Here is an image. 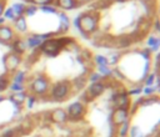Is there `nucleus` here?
Segmentation results:
<instances>
[{"label": "nucleus", "instance_id": "1", "mask_svg": "<svg viewBox=\"0 0 160 137\" xmlns=\"http://www.w3.org/2000/svg\"><path fill=\"white\" fill-rule=\"evenodd\" d=\"M99 21H100V15L96 11H86L84 14H80L79 15V31L82 35L89 36L98 30Z\"/></svg>", "mask_w": 160, "mask_h": 137}, {"label": "nucleus", "instance_id": "2", "mask_svg": "<svg viewBox=\"0 0 160 137\" xmlns=\"http://www.w3.org/2000/svg\"><path fill=\"white\" fill-rule=\"evenodd\" d=\"M71 42H72V40L69 37H51V39L45 40L39 49L44 55L54 57V56L59 55L61 49H64L68 44H71Z\"/></svg>", "mask_w": 160, "mask_h": 137}, {"label": "nucleus", "instance_id": "3", "mask_svg": "<svg viewBox=\"0 0 160 137\" xmlns=\"http://www.w3.org/2000/svg\"><path fill=\"white\" fill-rule=\"evenodd\" d=\"M30 90L34 96H45L50 90V80L46 75L40 73L32 78L30 83Z\"/></svg>", "mask_w": 160, "mask_h": 137}, {"label": "nucleus", "instance_id": "4", "mask_svg": "<svg viewBox=\"0 0 160 137\" xmlns=\"http://www.w3.org/2000/svg\"><path fill=\"white\" fill-rule=\"evenodd\" d=\"M71 92V82L69 81H59L51 86L50 97L55 101H65Z\"/></svg>", "mask_w": 160, "mask_h": 137}, {"label": "nucleus", "instance_id": "5", "mask_svg": "<svg viewBox=\"0 0 160 137\" xmlns=\"http://www.w3.org/2000/svg\"><path fill=\"white\" fill-rule=\"evenodd\" d=\"M21 62H22V59H21L20 55H18L12 51L5 54L4 57H2V65H4V68H5V73L11 75L15 71H18Z\"/></svg>", "mask_w": 160, "mask_h": 137}, {"label": "nucleus", "instance_id": "6", "mask_svg": "<svg viewBox=\"0 0 160 137\" xmlns=\"http://www.w3.org/2000/svg\"><path fill=\"white\" fill-rule=\"evenodd\" d=\"M65 111L68 115V120L79 121L81 118H84V116L86 115L88 107H86V103H84L81 101H75V102L70 103Z\"/></svg>", "mask_w": 160, "mask_h": 137}, {"label": "nucleus", "instance_id": "7", "mask_svg": "<svg viewBox=\"0 0 160 137\" xmlns=\"http://www.w3.org/2000/svg\"><path fill=\"white\" fill-rule=\"evenodd\" d=\"M104 91H105V85H104V82H101V81H100V82H92V83H90V86H89L88 90L85 91L81 102L85 103L86 100L96 98V97L101 96V95L104 93Z\"/></svg>", "mask_w": 160, "mask_h": 137}, {"label": "nucleus", "instance_id": "8", "mask_svg": "<svg viewBox=\"0 0 160 137\" xmlns=\"http://www.w3.org/2000/svg\"><path fill=\"white\" fill-rule=\"evenodd\" d=\"M129 110L128 108H120V107H115L110 115V121L111 125L114 127H119L121 123H124L125 121L129 120Z\"/></svg>", "mask_w": 160, "mask_h": 137}, {"label": "nucleus", "instance_id": "9", "mask_svg": "<svg viewBox=\"0 0 160 137\" xmlns=\"http://www.w3.org/2000/svg\"><path fill=\"white\" fill-rule=\"evenodd\" d=\"M111 101L114 103V107H120V108H128L130 107V98L126 92H115L111 97Z\"/></svg>", "mask_w": 160, "mask_h": 137}, {"label": "nucleus", "instance_id": "10", "mask_svg": "<svg viewBox=\"0 0 160 137\" xmlns=\"http://www.w3.org/2000/svg\"><path fill=\"white\" fill-rule=\"evenodd\" d=\"M16 32L14 31V29L9 25H1L0 26V42L2 44H9L12 42L16 39Z\"/></svg>", "mask_w": 160, "mask_h": 137}, {"label": "nucleus", "instance_id": "11", "mask_svg": "<svg viewBox=\"0 0 160 137\" xmlns=\"http://www.w3.org/2000/svg\"><path fill=\"white\" fill-rule=\"evenodd\" d=\"M50 121L52 123H56V125H64V123H66V121H68L66 111L64 108H61V107L54 108L50 112Z\"/></svg>", "mask_w": 160, "mask_h": 137}, {"label": "nucleus", "instance_id": "12", "mask_svg": "<svg viewBox=\"0 0 160 137\" xmlns=\"http://www.w3.org/2000/svg\"><path fill=\"white\" fill-rule=\"evenodd\" d=\"M54 4L56 5V7L68 11V10H74L80 5L79 0H55Z\"/></svg>", "mask_w": 160, "mask_h": 137}, {"label": "nucleus", "instance_id": "13", "mask_svg": "<svg viewBox=\"0 0 160 137\" xmlns=\"http://www.w3.org/2000/svg\"><path fill=\"white\" fill-rule=\"evenodd\" d=\"M26 98H28V93H26L25 91H18V92H12V93L9 96L10 102H11L12 105H15V106H20V107H21V106L25 103Z\"/></svg>", "mask_w": 160, "mask_h": 137}, {"label": "nucleus", "instance_id": "14", "mask_svg": "<svg viewBox=\"0 0 160 137\" xmlns=\"http://www.w3.org/2000/svg\"><path fill=\"white\" fill-rule=\"evenodd\" d=\"M12 29L14 31H18V32H26L28 31V22H26V17L22 15V16H18L14 21H12Z\"/></svg>", "mask_w": 160, "mask_h": 137}, {"label": "nucleus", "instance_id": "15", "mask_svg": "<svg viewBox=\"0 0 160 137\" xmlns=\"http://www.w3.org/2000/svg\"><path fill=\"white\" fill-rule=\"evenodd\" d=\"M25 42H26V46H28L29 49L35 50V49H39L44 41H42L41 37L39 36V34H32V35H29V36L26 37Z\"/></svg>", "mask_w": 160, "mask_h": 137}, {"label": "nucleus", "instance_id": "16", "mask_svg": "<svg viewBox=\"0 0 160 137\" xmlns=\"http://www.w3.org/2000/svg\"><path fill=\"white\" fill-rule=\"evenodd\" d=\"M59 14V19H60V26H59V30L58 32L59 34H65L69 31V27H70V19L69 16L65 14V12H58Z\"/></svg>", "mask_w": 160, "mask_h": 137}, {"label": "nucleus", "instance_id": "17", "mask_svg": "<svg viewBox=\"0 0 160 137\" xmlns=\"http://www.w3.org/2000/svg\"><path fill=\"white\" fill-rule=\"evenodd\" d=\"M11 45H12V52H15V54H18V55H20V56H21V54H24V52L26 51V49H28L25 40H21V39H19V37H16V39L11 42Z\"/></svg>", "mask_w": 160, "mask_h": 137}, {"label": "nucleus", "instance_id": "18", "mask_svg": "<svg viewBox=\"0 0 160 137\" xmlns=\"http://www.w3.org/2000/svg\"><path fill=\"white\" fill-rule=\"evenodd\" d=\"M148 50L152 54V52H158V50H159V47H160V40L158 39V37H155V36H150L149 39H148Z\"/></svg>", "mask_w": 160, "mask_h": 137}, {"label": "nucleus", "instance_id": "19", "mask_svg": "<svg viewBox=\"0 0 160 137\" xmlns=\"http://www.w3.org/2000/svg\"><path fill=\"white\" fill-rule=\"evenodd\" d=\"M129 128H130V121H125L124 123H121L116 131H118V136L119 137H128V132H129Z\"/></svg>", "mask_w": 160, "mask_h": 137}, {"label": "nucleus", "instance_id": "20", "mask_svg": "<svg viewBox=\"0 0 160 137\" xmlns=\"http://www.w3.org/2000/svg\"><path fill=\"white\" fill-rule=\"evenodd\" d=\"M25 80H26V72L25 71H15L14 72V75H12V82L24 85Z\"/></svg>", "mask_w": 160, "mask_h": 137}, {"label": "nucleus", "instance_id": "21", "mask_svg": "<svg viewBox=\"0 0 160 137\" xmlns=\"http://www.w3.org/2000/svg\"><path fill=\"white\" fill-rule=\"evenodd\" d=\"M11 9L15 12L16 17L18 16H22L24 15V10H25V4L24 2H14L11 5Z\"/></svg>", "mask_w": 160, "mask_h": 137}, {"label": "nucleus", "instance_id": "22", "mask_svg": "<svg viewBox=\"0 0 160 137\" xmlns=\"http://www.w3.org/2000/svg\"><path fill=\"white\" fill-rule=\"evenodd\" d=\"M9 85H10V77L8 73L0 76V92L5 91L6 88H9Z\"/></svg>", "mask_w": 160, "mask_h": 137}, {"label": "nucleus", "instance_id": "23", "mask_svg": "<svg viewBox=\"0 0 160 137\" xmlns=\"http://www.w3.org/2000/svg\"><path fill=\"white\" fill-rule=\"evenodd\" d=\"M128 136L129 137H144L142 136V132L139 128V126H130L129 132H128Z\"/></svg>", "mask_w": 160, "mask_h": 137}, {"label": "nucleus", "instance_id": "24", "mask_svg": "<svg viewBox=\"0 0 160 137\" xmlns=\"http://www.w3.org/2000/svg\"><path fill=\"white\" fill-rule=\"evenodd\" d=\"M38 11V6L32 5V4H29V5H25V10H24V16H34Z\"/></svg>", "mask_w": 160, "mask_h": 137}, {"label": "nucleus", "instance_id": "25", "mask_svg": "<svg viewBox=\"0 0 160 137\" xmlns=\"http://www.w3.org/2000/svg\"><path fill=\"white\" fill-rule=\"evenodd\" d=\"M28 2L35 5V6H46V5H52L55 0H26Z\"/></svg>", "mask_w": 160, "mask_h": 137}, {"label": "nucleus", "instance_id": "26", "mask_svg": "<svg viewBox=\"0 0 160 137\" xmlns=\"http://www.w3.org/2000/svg\"><path fill=\"white\" fill-rule=\"evenodd\" d=\"M2 17H4L5 20H11V21H14V20L16 19V15H15V12L12 11V9H11V6L4 10V14H2Z\"/></svg>", "mask_w": 160, "mask_h": 137}, {"label": "nucleus", "instance_id": "27", "mask_svg": "<svg viewBox=\"0 0 160 137\" xmlns=\"http://www.w3.org/2000/svg\"><path fill=\"white\" fill-rule=\"evenodd\" d=\"M120 54L119 52H110L109 56L106 57L108 59V64L109 65H115L116 62H119V59H120Z\"/></svg>", "mask_w": 160, "mask_h": 137}, {"label": "nucleus", "instance_id": "28", "mask_svg": "<svg viewBox=\"0 0 160 137\" xmlns=\"http://www.w3.org/2000/svg\"><path fill=\"white\" fill-rule=\"evenodd\" d=\"M94 62H95L98 66H109L106 56H102V55H96V56L94 57Z\"/></svg>", "mask_w": 160, "mask_h": 137}, {"label": "nucleus", "instance_id": "29", "mask_svg": "<svg viewBox=\"0 0 160 137\" xmlns=\"http://www.w3.org/2000/svg\"><path fill=\"white\" fill-rule=\"evenodd\" d=\"M98 72L102 77H109L112 75V71L109 68V66H98Z\"/></svg>", "mask_w": 160, "mask_h": 137}, {"label": "nucleus", "instance_id": "30", "mask_svg": "<svg viewBox=\"0 0 160 137\" xmlns=\"http://www.w3.org/2000/svg\"><path fill=\"white\" fill-rule=\"evenodd\" d=\"M41 12L44 14H58V7L54 5H46V6H40Z\"/></svg>", "mask_w": 160, "mask_h": 137}, {"label": "nucleus", "instance_id": "31", "mask_svg": "<svg viewBox=\"0 0 160 137\" xmlns=\"http://www.w3.org/2000/svg\"><path fill=\"white\" fill-rule=\"evenodd\" d=\"M156 73L155 72H151V73H148V76L144 78V82H145V86H154L155 83V78H156Z\"/></svg>", "mask_w": 160, "mask_h": 137}, {"label": "nucleus", "instance_id": "32", "mask_svg": "<svg viewBox=\"0 0 160 137\" xmlns=\"http://www.w3.org/2000/svg\"><path fill=\"white\" fill-rule=\"evenodd\" d=\"M85 82H86V80H85L84 77H78V78H75V80L71 82V86H75L78 90H80V88L85 85Z\"/></svg>", "mask_w": 160, "mask_h": 137}, {"label": "nucleus", "instance_id": "33", "mask_svg": "<svg viewBox=\"0 0 160 137\" xmlns=\"http://www.w3.org/2000/svg\"><path fill=\"white\" fill-rule=\"evenodd\" d=\"M102 80V76L99 73V72H91L90 76H89V81L92 83V82H100Z\"/></svg>", "mask_w": 160, "mask_h": 137}, {"label": "nucleus", "instance_id": "34", "mask_svg": "<svg viewBox=\"0 0 160 137\" xmlns=\"http://www.w3.org/2000/svg\"><path fill=\"white\" fill-rule=\"evenodd\" d=\"M9 88H10L12 92L24 91V85H21V83H16V82H10V85H9Z\"/></svg>", "mask_w": 160, "mask_h": 137}, {"label": "nucleus", "instance_id": "35", "mask_svg": "<svg viewBox=\"0 0 160 137\" xmlns=\"http://www.w3.org/2000/svg\"><path fill=\"white\" fill-rule=\"evenodd\" d=\"M142 92V88L140 87V86H138V87H132V88H130L126 93L129 95V96H138V95H140Z\"/></svg>", "mask_w": 160, "mask_h": 137}, {"label": "nucleus", "instance_id": "36", "mask_svg": "<svg viewBox=\"0 0 160 137\" xmlns=\"http://www.w3.org/2000/svg\"><path fill=\"white\" fill-rule=\"evenodd\" d=\"M155 91H156V88L154 86H145L142 88V92L145 93V96H152Z\"/></svg>", "mask_w": 160, "mask_h": 137}, {"label": "nucleus", "instance_id": "37", "mask_svg": "<svg viewBox=\"0 0 160 137\" xmlns=\"http://www.w3.org/2000/svg\"><path fill=\"white\" fill-rule=\"evenodd\" d=\"M35 101H36V96H34V95L28 96V98H26V101H25V102H28V108H31V107L35 105Z\"/></svg>", "mask_w": 160, "mask_h": 137}, {"label": "nucleus", "instance_id": "38", "mask_svg": "<svg viewBox=\"0 0 160 137\" xmlns=\"http://www.w3.org/2000/svg\"><path fill=\"white\" fill-rule=\"evenodd\" d=\"M14 136H15V130L14 128H8L1 135V137H14Z\"/></svg>", "mask_w": 160, "mask_h": 137}, {"label": "nucleus", "instance_id": "39", "mask_svg": "<svg viewBox=\"0 0 160 137\" xmlns=\"http://www.w3.org/2000/svg\"><path fill=\"white\" fill-rule=\"evenodd\" d=\"M4 10H5V1H0V17L4 14Z\"/></svg>", "mask_w": 160, "mask_h": 137}, {"label": "nucleus", "instance_id": "40", "mask_svg": "<svg viewBox=\"0 0 160 137\" xmlns=\"http://www.w3.org/2000/svg\"><path fill=\"white\" fill-rule=\"evenodd\" d=\"M72 25H74V26H75V27L79 30V15H78V16L74 19V21H72Z\"/></svg>", "mask_w": 160, "mask_h": 137}, {"label": "nucleus", "instance_id": "41", "mask_svg": "<svg viewBox=\"0 0 160 137\" xmlns=\"http://www.w3.org/2000/svg\"><path fill=\"white\" fill-rule=\"evenodd\" d=\"M4 24H5V19L1 16V17H0V26H1V25H4Z\"/></svg>", "mask_w": 160, "mask_h": 137}, {"label": "nucleus", "instance_id": "42", "mask_svg": "<svg viewBox=\"0 0 160 137\" xmlns=\"http://www.w3.org/2000/svg\"><path fill=\"white\" fill-rule=\"evenodd\" d=\"M4 100H5V97H4L2 95H0V103H1V102H4Z\"/></svg>", "mask_w": 160, "mask_h": 137}, {"label": "nucleus", "instance_id": "43", "mask_svg": "<svg viewBox=\"0 0 160 137\" xmlns=\"http://www.w3.org/2000/svg\"><path fill=\"white\" fill-rule=\"evenodd\" d=\"M114 1H120V2H122V1H126V0H114Z\"/></svg>", "mask_w": 160, "mask_h": 137}, {"label": "nucleus", "instance_id": "44", "mask_svg": "<svg viewBox=\"0 0 160 137\" xmlns=\"http://www.w3.org/2000/svg\"><path fill=\"white\" fill-rule=\"evenodd\" d=\"M142 1H146V2H150V1H154V0H142Z\"/></svg>", "mask_w": 160, "mask_h": 137}, {"label": "nucleus", "instance_id": "45", "mask_svg": "<svg viewBox=\"0 0 160 137\" xmlns=\"http://www.w3.org/2000/svg\"><path fill=\"white\" fill-rule=\"evenodd\" d=\"M0 1H5V2H6V0H0Z\"/></svg>", "mask_w": 160, "mask_h": 137}]
</instances>
